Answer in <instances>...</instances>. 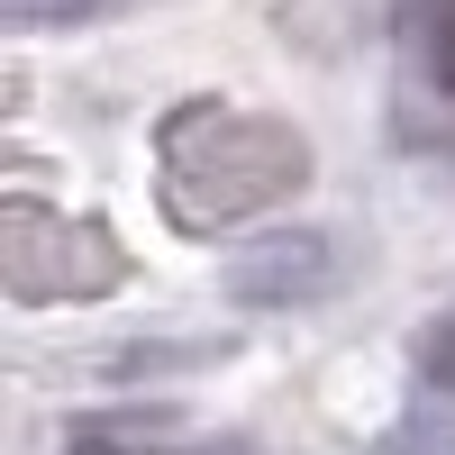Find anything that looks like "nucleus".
<instances>
[{
  "mask_svg": "<svg viewBox=\"0 0 455 455\" xmlns=\"http://www.w3.org/2000/svg\"><path fill=\"white\" fill-rule=\"evenodd\" d=\"M373 455H392V446H373Z\"/></svg>",
  "mask_w": 455,
  "mask_h": 455,
  "instance_id": "nucleus-8",
  "label": "nucleus"
},
{
  "mask_svg": "<svg viewBox=\"0 0 455 455\" xmlns=\"http://www.w3.org/2000/svg\"><path fill=\"white\" fill-rule=\"evenodd\" d=\"M410 373H419L437 401H455V300L419 319V337H410Z\"/></svg>",
  "mask_w": 455,
  "mask_h": 455,
  "instance_id": "nucleus-3",
  "label": "nucleus"
},
{
  "mask_svg": "<svg viewBox=\"0 0 455 455\" xmlns=\"http://www.w3.org/2000/svg\"><path fill=\"white\" fill-rule=\"evenodd\" d=\"M64 455H164V446H146V437H119V428H92V437H73Z\"/></svg>",
  "mask_w": 455,
  "mask_h": 455,
  "instance_id": "nucleus-6",
  "label": "nucleus"
},
{
  "mask_svg": "<svg viewBox=\"0 0 455 455\" xmlns=\"http://www.w3.org/2000/svg\"><path fill=\"white\" fill-rule=\"evenodd\" d=\"M337 283H347V255H337V237H319V228H274V237L228 255V291H237L246 310H310Z\"/></svg>",
  "mask_w": 455,
  "mask_h": 455,
  "instance_id": "nucleus-2",
  "label": "nucleus"
},
{
  "mask_svg": "<svg viewBox=\"0 0 455 455\" xmlns=\"http://www.w3.org/2000/svg\"><path fill=\"white\" fill-rule=\"evenodd\" d=\"M428 83H437V92H455V10L428 28Z\"/></svg>",
  "mask_w": 455,
  "mask_h": 455,
  "instance_id": "nucleus-5",
  "label": "nucleus"
},
{
  "mask_svg": "<svg viewBox=\"0 0 455 455\" xmlns=\"http://www.w3.org/2000/svg\"><path fill=\"white\" fill-rule=\"evenodd\" d=\"M310 182V146L283 119H237V109H182L164 128V192L182 228H219L246 210H274Z\"/></svg>",
  "mask_w": 455,
  "mask_h": 455,
  "instance_id": "nucleus-1",
  "label": "nucleus"
},
{
  "mask_svg": "<svg viewBox=\"0 0 455 455\" xmlns=\"http://www.w3.org/2000/svg\"><path fill=\"white\" fill-rule=\"evenodd\" d=\"M192 455H255L246 437H210V446H192Z\"/></svg>",
  "mask_w": 455,
  "mask_h": 455,
  "instance_id": "nucleus-7",
  "label": "nucleus"
},
{
  "mask_svg": "<svg viewBox=\"0 0 455 455\" xmlns=\"http://www.w3.org/2000/svg\"><path fill=\"white\" fill-rule=\"evenodd\" d=\"M109 10H128V0H0V19L10 28H92Z\"/></svg>",
  "mask_w": 455,
  "mask_h": 455,
  "instance_id": "nucleus-4",
  "label": "nucleus"
}]
</instances>
